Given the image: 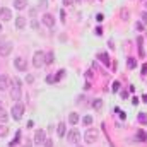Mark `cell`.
Segmentation results:
<instances>
[{
    "instance_id": "obj_1",
    "label": "cell",
    "mask_w": 147,
    "mask_h": 147,
    "mask_svg": "<svg viewBox=\"0 0 147 147\" xmlns=\"http://www.w3.org/2000/svg\"><path fill=\"white\" fill-rule=\"evenodd\" d=\"M21 94H22V80L19 77H12L10 79V98L14 101H21Z\"/></svg>"
},
{
    "instance_id": "obj_2",
    "label": "cell",
    "mask_w": 147,
    "mask_h": 147,
    "mask_svg": "<svg viewBox=\"0 0 147 147\" xmlns=\"http://www.w3.org/2000/svg\"><path fill=\"white\" fill-rule=\"evenodd\" d=\"M98 137H99V130H98V128H87L86 134H84V140H86L87 144L98 142Z\"/></svg>"
},
{
    "instance_id": "obj_3",
    "label": "cell",
    "mask_w": 147,
    "mask_h": 147,
    "mask_svg": "<svg viewBox=\"0 0 147 147\" xmlns=\"http://www.w3.org/2000/svg\"><path fill=\"white\" fill-rule=\"evenodd\" d=\"M10 115H12V118L16 120V121H19L21 118H22V115H24V106L22 105H14L12 106V110H10Z\"/></svg>"
},
{
    "instance_id": "obj_4",
    "label": "cell",
    "mask_w": 147,
    "mask_h": 147,
    "mask_svg": "<svg viewBox=\"0 0 147 147\" xmlns=\"http://www.w3.org/2000/svg\"><path fill=\"white\" fill-rule=\"evenodd\" d=\"M33 65L39 69V67H43L45 65V53L43 51H36L34 55H33Z\"/></svg>"
},
{
    "instance_id": "obj_5",
    "label": "cell",
    "mask_w": 147,
    "mask_h": 147,
    "mask_svg": "<svg viewBox=\"0 0 147 147\" xmlns=\"http://www.w3.org/2000/svg\"><path fill=\"white\" fill-rule=\"evenodd\" d=\"M14 67L19 70V72H26L28 70V62L24 60V58H21V57H17L16 60H14Z\"/></svg>"
},
{
    "instance_id": "obj_6",
    "label": "cell",
    "mask_w": 147,
    "mask_h": 147,
    "mask_svg": "<svg viewBox=\"0 0 147 147\" xmlns=\"http://www.w3.org/2000/svg\"><path fill=\"white\" fill-rule=\"evenodd\" d=\"M69 142H72V144L80 142V134H79V130H77V128H72V130L69 132Z\"/></svg>"
},
{
    "instance_id": "obj_7",
    "label": "cell",
    "mask_w": 147,
    "mask_h": 147,
    "mask_svg": "<svg viewBox=\"0 0 147 147\" xmlns=\"http://www.w3.org/2000/svg\"><path fill=\"white\" fill-rule=\"evenodd\" d=\"M41 21H43V24L48 26V28H53V26H55V17H53L51 14H43Z\"/></svg>"
},
{
    "instance_id": "obj_8",
    "label": "cell",
    "mask_w": 147,
    "mask_h": 147,
    "mask_svg": "<svg viewBox=\"0 0 147 147\" xmlns=\"http://www.w3.org/2000/svg\"><path fill=\"white\" fill-rule=\"evenodd\" d=\"M0 19H2V21H5V22H7V21H10V19H12V12H10V9L2 7V9H0Z\"/></svg>"
},
{
    "instance_id": "obj_9",
    "label": "cell",
    "mask_w": 147,
    "mask_h": 147,
    "mask_svg": "<svg viewBox=\"0 0 147 147\" xmlns=\"http://www.w3.org/2000/svg\"><path fill=\"white\" fill-rule=\"evenodd\" d=\"M45 140H46L45 130H36V134H34V144H45Z\"/></svg>"
},
{
    "instance_id": "obj_10",
    "label": "cell",
    "mask_w": 147,
    "mask_h": 147,
    "mask_svg": "<svg viewBox=\"0 0 147 147\" xmlns=\"http://www.w3.org/2000/svg\"><path fill=\"white\" fill-rule=\"evenodd\" d=\"M10 89V79L7 75H0V91Z\"/></svg>"
},
{
    "instance_id": "obj_11",
    "label": "cell",
    "mask_w": 147,
    "mask_h": 147,
    "mask_svg": "<svg viewBox=\"0 0 147 147\" xmlns=\"http://www.w3.org/2000/svg\"><path fill=\"white\" fill-rule=\"evenodd\" d=\"M10 51H12V45L10 43H3L0 46V57H7V55H10Z\"/></svg>"
},
{
    "instance_id": "obj_12",
    "label": "cell",
    "mask_w": 147,
    "mask_h": 147,
    "mask_svg": "<svg viewBox=\"0 0 147 147\" xmlns=\"http://www.w3.org/2000/svg\"><path fill=\"white\" fill-rule=\"evenodd\" d=\"M14 7L17 10H22V9L28 7V0H14Z\"/></svg>"
},
{
    "instance_id": "obj_13",
    "label": "cell",
    "mask_w": 147,
    "mask_h": 147,
    "mask_svg": "<svg viewBox=\"0 0 147 147\" xmlns=\"http://www.w3.org/2000/svg\"><path fill=\"white\" fill-rule=\"evenodd\" d=\"M57 134H58V137H63L65 135V121H60L57 125Z\"/></svg>"
},
{
    "instance_id": "obj_14",
    "label": "cell",
    "mask_w": 147,
    "mask_h": 147,
    "mask_svg": "<svg viewBox=\"0 0 147 147\" xmlns=\"http://www.w3.org/2000/svg\"><path fill=\"white\" fill-rule=\"evenodd\" d=\"M69 123H72V125H77V123H79V113L72 111V113L69 115Z\"/></svg>"
},
{
    "instance_id": "obj_15",
    "label": "cell",
    "mask_w": 147,
    "mask_h": 147,
    "mask_svg": "<svg viewBox=\"0 0 147 147\" xmlns=\"http://www.w3.org/2000/svg\"><path fill=\"white\" fill-rule=\"evenodd\" d=\"M24 26H26V19H24V17H21V16H19V17H17V19H16V28H17V29H22V28H24Z\"/></svg>"
},
{
    "instance_id": "obj_16",
    "label": "cell",
    "mask_w": 147,
    "mask_h": 147,
    "mask_svg": "<svg viewBox=\"0 0 147 147\" xmlns=\"http://www.w3.org/2000/svg\"><path fill=\"white\" fill-rule=\"evenodd\" d=\"M92 108L96 111H101V108H103V103H101V99H94V103H92Z\"/></svg>"
},
{
    "instance_id": "obj_17",
    "label": "cell",
    "mask_w": 147,
    "mask_h": 147,
    "mask_svg": "<svg viewBox=\"0 0 147 147\" xmlns=\"http://www.w3.org/2000/svg\"><path fill=\"white\" fill-rule=\"evenodd\" d=\"M137 139H139V140H142V142H146V140H147V134L144 132V130H139V134H137Z\"/></svg>"
},
{
    "instance_id": "obj_18",
    "label": "cell",
    "mask_w": 147,
    "mask_h": 147,
    "mask_svg": "<svg viewBox=\"0 0 147 147\" xmlns=\"http://www.w3.org/2000/svg\"><path fill=\"white\" fill-rule=\"evenodd\" d=\"M19 140H21V132L17 130V132H16V137H14V140L10 142V146H17V144H19Z\"/></svg>"
},
{
    "instance_id": "obj_19",
    "label": "cell",
    "mask_w": 147,
    "mask_h": 147,
    "mask_svg": "<svg viewBox=\"0 0 147 147\" xmlns=\"http://www.w3.org/2000/svg\"><path fill=\"white\" fill-rule=\"evenodd\" d=\"M9 121V115L5 111H0V123H7Z\"/></svg>"
},
{
    "instance_id": "obj_20",
    "label": "cell",
    "mask_w": 147,
    "mask_h": 147,
    "mask_svg": "<svg viewBox=\"0 0 147 147\" xmlns=\"http://www.w3.org/2000/svg\"><path fill=\"white\" fill-rule=\"evenodd\" d=\"M55 60H53V53H48V55H45V63H53Z\"/></svg>"
},
{
    "instance_id": "obj_21",
    "label": "cell",
    "mask_w": 147,
    "mask_h": 147,
    "mask_svg": "<svg viewBox=\"0 0 147 147\" xmlns=\"http://www.w3.org/2000/svg\"><path fill=\"white\" fill-rule=\"evenodd\" d=\"M99 58H101V62H103L105 65H110V58H108V55H106V53H101V55H99Z\"/></svg>"
},
{
    "instance_id": "obj_22",
    "label": "cell",
    "mask_w": 147,
    "mask_h": 147,
    "mask_svg": "<svg viewBox=\"0 0 147 147\" xmlns=\"http://www.w3.org/2000/svg\"><path fill=\"white\" fill-rule=\"evenodd\" d=\"M127 65H128V69H135V67H137L135 58H128V60H127Z\"/></svg>"
},
{
    "instance_id": "obj_23",
    "label": "cell",
    "mask_w": 147,
    "mask_h": 147,
    "mask_svg": "<svg viewBox=\"0 0 147 147\" xmlns=\"http://www.w3.org/2000/svg\"><path fill=\"white\" fill-rule=\"evenodd\" d=\"M82 123H84L86 127H87V125H91V123H92V116H89V115H86V116L82 118Z\"/></svg>"
},
{
    "instance_id": "obj_24",
    "label": "cell",
    "mask_w": 147,
    "mask_h": 147,
    "mask_svg": "<svg viewBox=\"0 0 147 147\" xmlns=\"http://www.w3.org/2000/svg\"><path fill=\"white\" fill-rule=\"evenodd\" d=\"M140 123H144V125H147V116H146V113H140L139 115V118H137Z\"/></svg>"
},
{
    "instance_id": "obj_25",
    "label": "cell",
    "mask_w": 147,
    "mask_h": 147,
    "mask_svg": "<svg viewBox=\"0 0 147 147\" xmlns=\"http://www.w3.org/2000/svg\"><path fill=\"white\" fill-rule=\"evenodd\" d=\"M7 134H9V128L3 127V125H0V137H5Z\"/></svg>"
},
{
    "instance_id": "obj_26",
    "label": "cell",
    "mask_w": 147,
    "mask_h": 147,
    "mask_svg": "<svg viewBox=\"0 0 147 147\" xmlns=\"http://www.w3.org/2000/svg\"><path fill=\"white\" fill-rule=\"evenodd\" d=\"M63 75H65V70H58L57 75H55V82H57V80H60V79H63Z\"/></svg>"
},
{
    "instance_id": "obj_27",
    "label": "cell",
    "mask_w": 147,
    "mask_h": 147,
    "mask_svg": "<svg viewBox=\"0 0 147 147\" xmlns=\"http://www.w3.org/2000/svg\"><path fill=\"white\" fill-rule=\"evenodd\" d=\"M121 17H123V21H128V17H130V12H128L127 9H123V10H121Z\"/></svg>"
},
{
    "instance_id": "obj_28",
    "label": "cell",
    "mask_w": 147,
    "mask_h": 147,
    "mask_svg": "<svg viewBox=\"0 0 147 147\" xmlns=\"http://www.w3.org/2000/svg\"><path fill=\"white\" fill-rule=\"evenodd\" d=\"M118 89H120V82H118V80H115V82H113V86H111V91H113V92H116Z\"/></svg>"
},
{
    "instance_id": "obj_29",
    "label": "cell",
    "mask_w": 147,
    "mask_h": 147,
    "mask_svg": "<svg viewBox=\"0 0 147 147\" xmlns=\"http://www.w3.org/2000/svg\"><path fill=\"white\" fill-rule=\"evenodd\" d=\"M45 147H53V140L51 139H46L45 140Z\"/></svg>"
},
{
    "instance_id": "obj_30",
    "label": "cell",
    "mask_w": 147,
    "mask_h": 147,
    "mask_svg": "<svg viewBox=\"0 0 147 147\" xmlns=\"http://www.w3.org/2000/svg\"><path fill=\"white\" fill-rule=\"evenodd\" d=\"M26 82H29V84H31V82H34V77H33L31 74H28V77H26Z\"/></svg>"
},
{
    "instance_id": "obj_31",
    "label": "cell",
    "mask_w": 147,
    "mask_h": 147,
    "mask_svg": "<svg viewBox=\"0 0 147 147\" xmlns=\"http://www.w3.org/2000/svg\"><path fill=\"white\" fill-rule=\"evenodd\" d=\"M103 19H105L103 14H98V16H96V21H98V22H103Z\"/></svg>"
},
{
    "instance_id": "obj_32",
    "label": "cell",
    "mask_w": 147,
    "mask_h": 147,
    "mask_svg": "<svg viewBox=\"0 0 147 147\" xmlns=\"http://www.w3.org/2000/svg\"><path fill=\"white\" fill-rule=\"evenodd\" d=\"M46 82H50V84H53V82H55V77H51V75H48V77H46Z\"/></svg>"
},
{
    "instance_id": "obj_33",
    "label": "cell",
    "mask_w": 147,
    "mask_h": 147,
    "mask_svg": "<svg viewBox=\"0 0 147 147\" xmlns=\"http://www.w3.org/2000/svg\"><path fill=\"white\" fill-rule=\"evenodd\" d=\"M140 19L144 21V24H147V12H142V17Z\"/></svg>"
},
{
    "instance_id": "obj_34",
    "label": "cell",
    "mask_w": 147,
    "mask_h": 147,
    "mask_svg": "<svg viewBox=\"0 0 147 147\" xmlns=\"http://www.w3.org/2000/svg\"><path fill=\"white\" fill-rule=\"evenodd\" d=\"M94 33H96L98 36H101V34H103V29H101V28H96V31H94Z\"/></svg>"
},
{
    "instance_id": "obj_35",
    "label": "cell",
    "mask_w": 147,
    "mask_h": 147,
    "mask_svg": "<svg viewBox=\"0 0 147 147\" xmlns=\"http://www.w3.org/2000/svg\"><path fill=\"white\" fill-rule=\"evenodd\" d=\"M132 105H134V106H137V105H139V99H137V98H135V96H134V98H132Z\"/></svg>"
},
{
    "instance_id": "obj_36",
    "label": "cell",
    "mask_w": 147,
    "mask_h": 147,
    "mask_svg": "<svg viewBox=\"0 0 147 147\" xmlns=\"http://www.w3.org/2000/svg\"><path fill=\"white\" fill-rule=\"evenodd\" d=\"M121 98H123V99H127V98H128V92H127V91H123V92H121Z\"/></svg>"
},
{
    "instance_id": "obj_37",
    "label": "cell",
    "mask_w": 147,
    "mask_h": 147,
    "mask_svg": "<svg viewBox=\"0 0 147 147\" xmlns=\"http://www.w3.org/2000/svg\"><path fill=\"white\" fill-rule=\"evenodd\" d=\"M140 72H142V75L147 72V65H142V70H140Z\"/></svg>"
},
{
    "instance_id": "obj_38",
    "label": "cell",
    "mask_w": 147,
    "mask_h": 147,
    "mask_svg": "<svg viewBox=\"0 0 147 147\" xmlns=\"http://www.w3.org/2000/svg\"><path fill=\"white\" fill-rule=\"evenodd\" d=\"M74 0H63V5H70Z\"/></svg>"
},
{
    "instance_id": "obj_39",
    "label": "cell",
    "mask_w": 147,
    "mask_h": 147,
    "mask_svg": "<svg viewBox=\"0 0 147 147\" xmlns=\"http://www.w3.org/2000/svg\"><path fill=\"white\" fill-rule=\"evenodd\" d=\"M0 111H3V103L0 101Z\"/></svg>"
},
{
    "instance_id": "obj_40",
    "label": "cell",
    "mask_w": 147,
    "mask_h": 147,
    "mask_svg": "<svg viewBox=\"0 0 147 147\" xmlns=\"http://www.w3.org/2000/svg\"><path fill=\"white\" fill-rule=\"evenodd\" d=\"M144 103H147V94L144 96Z\"/></svg>"
},
{
    "instance_id": "obj_41",
    "label": "cell",
    "mask_w": 147,
    "mask_h": 147,
    "mask_svg": "<svg viewBox=\"0 0 147 147\" xmlns=\"http://www.w3.org/2000/svg\"><path fill=\"white\" fill-rule=\"evenodd\" d=\"M0 33H2V24H0Z\"/></svg>"
},
{
    "instance_id": "obj_42",
    "label": "cell",
    "mask_w": 147,
    "mask_h": 147,
    "mask_svg": "<svg viewBox=\"0 0 147 147\" xmlns=\"http://www.w3.org/2000/svg\"><path fill=\"white\" fill-rule=\"evenodd\" d=\"M146 9H147V2H146Z\"/></svg>"
},
{
    "instance_id": "obj_43",
    "label": "cell",
    "mask_w": 147,
    "mask_h": 147,
    "mask_svg": "<svg viewBox=\"0 0 147 147\" xmlns=\"http://www.w3.org/2000/svg\"><path fill=\"white\" fill-rule=\"evenodd\" d=\"M75 147H80V146H75Z\"/></svg>"
}]
</instances>
